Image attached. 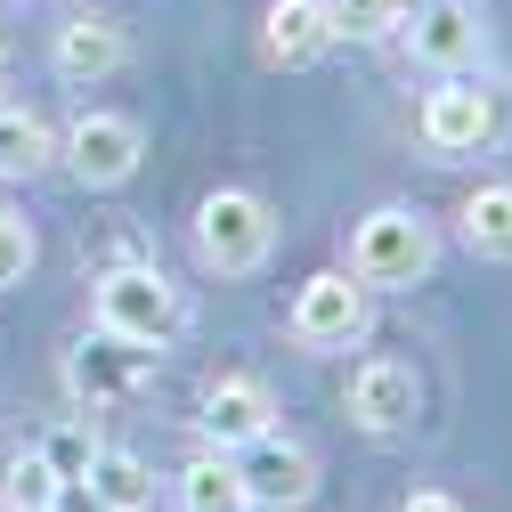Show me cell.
Instances as JSON below:
<instances>
[{
  "label": "cell",
  "mask_w": 512,
  "mask_h": 512,
  "mask_svg": "<svg viewBox=\"0 0 512 512\" xmlns=\"http://www.w3.org/2000/svg\"><path fill=\"white\" fill-rule=\"evenodd\" d=\"M98 326L122 334V342H139V350H171L179 326H187V309H179V285L155 277V269H106L98 277Z\"/></svg>",
  "instance_id": "cell-3"
},
{
  "label": "cell",
  "mask_w": 512,
  "mask_h": 512,
  "mask_svg": "<svg viewBox=\"0 0 512 512\" xmlns=\"http://www.w3.org/2000/svg\"><path fill=\"white\" fill-rule=\"evenodd\" d=\"M49 155H57L49 122L33 106H0V179H33V171H49Z\"/></svg>",
  "instance_id": "cell-16"
},
{
  "label": "cell",
  "mask_w": 512,
  "mask_h": 512,
  "mask_svg": "<svg viewBox=\"0 0 512 512\" xmlns=\"http://www.w3.org/2000/svg\"><path fill=\"white\" fill-rule=\"evenodd\" d=\"M9 512H25V504H9Z\"/></svg>",
  "instance_id": "cell-25"
},
{
  "label": "cell",
  "mask_w": 512,
  "mask_h": 512,
  "mask_svg": "<svg viewBox=\"0 0 512 512\" xmlns=\"http://www.w3.org/2000/svg\"><path fill=\"white\" fill-rule=\"evenodd\" d=\"M366 334V285L350 269H326L293 293V342L301 350H350Z\"/></svg>",
  "instance_id": "cell-5"
},
{
  "label": "cell",
  "mask_w": 512,
  "mask_h": 512,
  "mask_svg": "<svg viewBox=\"0 0 512 512\" xmlns=\"http://www.w3.org/2000/svg\"><path fill=\"white\" fill-rule=\"evenodd\" d=\"M407 33H415V57L439 74L480 66V49H488V25L472 0H423V9H407Z\"/></svg>",
  "instance_id": "cell-9"
},
{
  "label": "cell",
  "mask_w": 512,
  "mask_h": 512,
  "mask_svg": "<svg viewBox=\"0 0 512 512\" xmlns=\"http://www.w3.org/2000/svg\"><path fill=\"white\" fill-rule=\"evenodd\" d=\"M342 33H334V17H326V0H277L269 9V25H261V49L277 57V66H317Z\"/></svg>",
  "instance_id": "cell-12"
},
{
  "label": "cell",
  "mask_w": 512,
  "mask_h": 512,
  "mask_svg": "<svg viewBox=\"0 0 512 512\" xmlns=\"http://www.w3.org/2000/svg\"><path fill=\"white\" fill-rule=\"evenodd\" d=\"M57 155H66V171L82 187H122V179L139 171V155H147V131H139L131 114H82Z\"/></svg>",
  "instance_id": "cell-7"
},
{
  "label": "cell",
  "mask_w": 512,
  "mask_h": 512,
  "mask_svg": "<svg viewBox=\"0 0 512 512\" xmlns=\"http://www.w3.org/2000/svg\"><path fill=\"white\" fill-rule=\"evenodd\" d=\"M407 9H415V0H326L334 33H358V41H374V33H399V25H407Z\"/></svg>",
  "instance_id": "cell-18"
},
{
  "label": "cell",
  "mask_w": 512,
  "mask_h": 512,
  "mask_svg": "<svg viewBox=\"0 0 512 512\" xmlns=\"http://www.w3.org/2000/svg\"><path fill=\"white\" fill-rule=\"evenodd\" d=\"M90 447H98L90 423H57V431L41 439V464H49L57 480H82V472H90Z\"/></svg>",
  "instance_id": "cell-19"
},
{
  "label": "cell",
  "mask_w": 512,
  "mask_h": 512,
  "mask_svg": "<svg viewBox=\"0 0 512 512\" xmlns=\"http://www.w3.org/2000/svg\"><path fill=\"white\" fill-rule=\"evenodd\" d=\"M122 57H131V41H122L114 17H74L66 33H57V74L66 82H106Z\"/></svg>",
  "instance_id": "cell-13"
},
{
  "label": "cell",
  "mask_w": 512,
  "mask_h": 512,
  "mask_svg": "<svg viewBox=\"0 0 512 512\" xmlns=\"http://www.w3.org/2000/svg\"><path fill=\"white\" fill-rule=\"evenodd\" d=\"M269 244H277V212L252 196V187H212L204 212H196V252H204V269L220 277H252L269 261Z\"/></svg>",
  "instance_id": "cell-2"
},
{
  "label": "cell",
  "mask_w": 512,
  "mask_h": 512,
  "mask_svg": "<svg viewBox=\"0 0 512 512\" xmlns=\"http://www.w3.org/2000/svg\"><path fill=\"white\" fill-rule=\"evenodd\" d=\"M49 496H57V472L41 464V447H33V456H17V464H9V504L49 512Z\"/></svg>",
  "instance_id": "cell-21"
},
{
  "label": "cell",
  "mask_w": 512,
  "mask_h": 512,
  "mask_svg": "<svg viewBox=\"0 0 512 512\" xmlns=\"http://www.w3.org/2000/svg\"><path fill=\"white\" fill-rule=\"evenodd\" d=\"M464 244L480 261H512V179H488L464 196Z\"/></svg>",
  "instance_id": "cell-14"
},
{
  "label": "cell",
  "mask_w": 512,
  "mask_h": 512,
  "mask_svg": "<svg viewBox=\"0 0 512 512\" xmlns=\"http://www.w3.org/2000/svg\"><path fill=\"white\" fill-rule=\"evenodd\" d=\"M179 512H252L236 464L228 456H196V464L179 472Z\"/></svg>",
  "instance_id": "cell-17"
},
{
  "label": "cell",
  "mask_w": 512,
  "mask_h": 512,
  "mask_svg": "<svg viewBox=\"0 0 512 512\" xmlns=\"http://www.w3.org/2000/svg\"><path fill=\"white\" fill-rule=\"evenodd\" d=\"M155 358H163V350H139V342H122V334L98 326V342H82V350L66 358V382H74V399H82V407H122V399H139V391H147Z\"/></svg>",
  "instance_id": "cell-6"
},
{
  "label": "cell",
  "mask_w": 512,
  "mask_h": 512,
  "mask_svg": "<svg viewBox=\"0 0 512 512\" xmlns=\"http://www.w3.org/2000/svg\"><path fill=\"white\" fill-rule=\"evenodd\" d=\"M350 277H358L366 293L423 285V277H431V228H423V212H407V204L366 212V220L350 228Z\"/></svg>",
  "instance_id": "cell-1"
},
{
  "label": "cell",
  "mask_w": 512,
  "mask_h": 512,
  "mask_svg": "<svg viewBox=\"0 0 512 512\" xmlns=\"http://www.w3.org/2000/svg\"><path fill=\"white\" fill-rule=\"evenodd\" d=\"M228 464H236V480H244V504L301 512V504L317 496V456H309L301 439H277V431H261V439L228 447Z\"/></svg>",
  "instance_id": "cell-4"
},
{
  "label": "cell",
  "mask_w": 512,
  "mask_h": 512,
  "mask_svg": "<svg viewBox=\"0 0 512 512\" xmlns=\"http://www.w3.org/2000/svg\"><path fill=\"white\" fill-rule=\"evenodd\" d=\"M49 512H114L90 480H57V496H49Z\"/></svg>",
  "instance_id": "cell-22"
},
{
  "label": "cell",
  "mask_w": 512,
  "mask_h": 512,
  "mask_svg": "<svg viewBox=\"0 0 512 512\" xmlns=\"http://www.w3.org/2000/svg\"><path fill=\"white\" fill-rule=\"evenodd\" d=\"M399 512H464V504H456V496H447V488H415V496H407Z\"/></svg>",
  "instance_id": "cell-23"
},
{
  "label": "cell",
  "mask_w": 512,
  "mask_h": 512,
  "mask_svg": "<svg viewBox=\"0 0 512 512\" xmlns=\"http://www.w3.org/2000/svg\"><path fill=\"white\" fill-rule=\"evenodd\" d=\"M25 269H33V228H25V212L0 204V293L25 285Z\"/></svg>",
  "instance_id": "cell-20"
},
{
  "label": "cell",
  "mask_w": 512,
  "mask_h": 512,
  "mask_svg": "<svg viewBox=\"0 0 512 512\" xmlns=\"http://www.w3.org/2000/svg\"><path fill=\"white\" fill-rule=\"evenodd\" d=\"M0 74H9V57H0Z\"/></svg>",
  "instance_id": "cell-24"
},
{
  "label": "cell",
  "mask_w": 512,
  "mask_h": 512,
  "mask_svg": "<svg viewBox=\"0 0 512 512\" xmlns=\"http://www.w3.org/2000/svg\"><path fill=\"white\" fill-rule=\"evenodd\" d=\"M114 512H147L155 504V472L131 456V447H90V472H82Z\"/></svg>",
  "instance_id": "cell-15"
},
{
  "label": "cell",
  "mask_w": 512,
  "mask_h": 512,
  "mask_svg": "<svg viewBox=\"0 0 512 512\" xmlns=\"http://www.w3.org/2000/svg\"><path fill=\"white\" fill-rule=\"evenodd\" d=\"M415 415H423V382H415V366H399V358H366V366L350 374V423H358L366 439H399Z\"/></svg>",
  "instance_id": "cell-8"
},
{
  "label": "cell",
  "mask_w": 512,
  "mask_h": 512,
  "mask_svg": "<svg viewBox=\"0 0 512 512\" xmlns=\"http://www.w3.org/2000/svg\"><path fill=\"white\" fill-rule=\"evenodd\" d=\"M423 139H431V155H480V147L496 139V98H488L480 82L431 90V98H423Z\"/></svg>",
  "instance_id": "cell-10"
},
{
  "label": "cell",
  "mask_w": 512,
  "mask_h": 512,
  "mask_svg": "<svg viewBox=\"0 0 512 512\" xmlns=\"http://www.w3.org/2000/svg\"><path fill=\"white\" fill-rule=\"evenodd\" d=\"M269 415H277V407H269V382H252V374H220L212 391H204V415H196V423H204V439L228 456V447L261 439Z\"/></svg>",
  "instance_id": "cell-11"
}]
</instances>
